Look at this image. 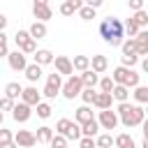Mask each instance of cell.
Segmentation results:
<instances>
[{"mask_svg": "<svg viewBox=\"0 0 148 148\" xmlns=\"http://www.w3.org/2000/svg\"><path fill=\"white\" fill-rule=\"evenodd\" d=\"M99 35L106 44L111 46H120L123 44V37H125V28H123V21L116 18V16H109L99 23Z\"/></svg>", "mask_w": 148, "mask_h": 148, "instance_id": "cell-1", "label": "cell"}, {"mask_svg": "<svg viewBox=\"0 0 148 148\" xmlns=\"http://www.w3.org/2000/svg\"><path fill=\"white\" fill-rule=\"evenodd\" d=\"M116 113H118V120H120L125 127H136V125H141L143 118H146V111H143L141 106L127 104V102H120V106H118Z\"/></svg>", "mask_w": 148, "mask_h": 148, "instance_id": "cell-2", "label": "cell"}, {"mask_svg": "<svg viewBox=\"0 0 148 148\" xmlns=\"http://www.w3.org/2000/svg\"><path fill=\"white\" fill-rule=\"evenodd\" d=\"M111 79H113L116 86H125V88H136L139 86V74L134 69H130V67H123V65L113 69Z\"/></svg>", "mask_w": 148, "mask_h": 148, "instance_id": "cell-3", "label": "cell"}, {"mask_svg": "<svg viewBox=\"0 0 148 148\" xmlns=\"http://www.w3.org/2000/svg\"><path fill=\"white\" fill-rule=\"evenodd\" d=\"M81 90H83V83H81V76H79V74H72V76L62 83V88H60V92H62L65 99H74V97H79Z\"/></svg>", "mask_w": 148, "mask_h": 148, "instance_id": "cell-4", "label": "cell"}, {"mask_svg": "<svg viewBox=\"0 0 148 148\" xmlns=\"http://www.w3.org/2000/svg\"><path fill=\"white\" fill-rule=\"evenodd\" d=\"M60 88H62V76H60L58 72H53V74H49V79H46V86H44L42 95H44V97H49V99H53V97L60 92Z\"/></svg>", "mask_w": 148, "mask_h": 148, "instance_id": "cell-5", "label": "cell"}, {"mask_svg": "<svg viewBox=\"0 0 148 148\" xmlns=\"http://www.w3.org/2000/svg\"><path fill=\"white\" fill-rule=\"evenodd\" d=\"M97 123H99V127H104V130H116V125H118V113L111 111V109H104V111H99Z\"/></svg>", "mask_w": 148, "mask_h": 148, "instance_id": "cell-6", "label": "cell"}, {"mask_svg": "<svg viewBox=\"0 0 148 148\" xmlns=\"http://www.w3.org/2000/svg\"><path fill=\"white\" fill-rule=\"evenodd\" d=\"M7 60H9V67H12L14 72H25V67H28L25 53H21L18 49H16V51H12V53L7 56Z\"/></svg>", "mask_w": 148, "mask_h": 148, "instance_id": "cell-7", "label": "cell"}, {"mask_svg": "<svg viewBox=\"0 0 148 148\" xmlns=\"http://www.w3.org/2000/svg\"><path fill=\"white\" fill-rule=\"evenodd\" d=\"M14 143L21 146V148H32V146L37 143V139H35L32 132H28V130H18V132L14 134Z\"/></svg>", "mask_w": 148, "mask_h": 148, "instance_id": "cell-8", "label": "cell"}, {"mask_svg": "<svg viewBox=\"0 0 148 148\" xmlns=\"http://www.w3.org/2000/svg\"><path fill=\"white\" fill-rule=\"evenodd\" d=\"M32 106H28L25 102H21V104H14V109H12V118L16 120V123H25V120H30V116H32V111H30Z\"/></svg>", "mask_w": 148, "mask_h": 148, "instance_id": "cell-9", "label": "cell"}, {"mask_svg": "<svg viewBox=\"0 0 148 148\" xmlns=\"http://www.w3.org/2000/svg\"><path fill=\"white\" fill-rule=\"evenodd\" d=\"M21 99H23L28 106H37V104L42 102V95H39V90H37L35 86H28V88H23V92H21Z\"/></svg>", "mask_w": 148, "mask_h": 148, "instance_id": "cell-10", "label": "cell"}, {"mask_svg": "<svg viewBox=\"0 0 148 148\" xmlns=\"http://www.w3.org/2000/svg\"><path fill=\"white\" fill-rule=\"evenodd\" d=\"M53 62H56V72L62 76V74H74V67H72V60L67 58V56H56L53 58Z\"/></svg>", "mask_w": 148, "mask_h": 148, "instance_id": "cell-11", "label": "cell"}, {"mask_svg": "<svg viewBox=\"0 0 148 148\" xmlns=\"http://www.w3.org/2000/svg\"><path fill=\"white\" fill-rule=\"evenodd\" d=\"M90 120H92V109H90L88 104L79 106V109H76V113H74V123L86 125V123H90Z\"/></svg>", "mask_w": 148, "mask_h": 148, "instance_id": "cell-12", "label": "cell"}, {"mask_svg": "<svg viewBox=\"0 0 148 148\" xmlns=\"http://www.w3.org/2000/svg\"><path fill=\"white\" fill-rule=\"evenodd\" d=\"M136 56H148V30L136 32Z\"/></svg>", "mask_w": 148, "mask_h": 148, "instance_id": "cell-13", "label": "cell"}, {"mask_svg": "<svg viewBox=\"0 0 148 148\" xmlns=\"http://www.w3.org/2000/svg\"><path fill=\"white\" fill-rule=\"evenodd\" d=\"M32 14H35V18L42 21V23H46V21L53 16V12H51L49 5H32Z\"/></svg>", "mask_w": 148, "mask_h": 148, "instance_id": "cell-14", "label": "cell"}, {"mask_svg": "<svg viewBox=\"0 0 148 148\" xmlns=\"http://www.w3.org/2000/svg\"><path fill=\"white\" fill-rule=\"evenodd\" d=\"M79 76H81V83H83V88H95V86L99 83V74H97V72H92V69H86V72H81Z\"/></svg>", "mask_w": 148, "mask_h": 148, "instance_id": "cell-15", "label": "cell"}, {"mask_svg": "<svg viewBox=\"0 0 148 148\" xmlns=\"http://www.w3.org/2000/svg\"><path fill=\"white\" fill-rule=\"evenodd\" d=\"M32 56H35V62H37L39 67H44V65H51V62H53V53H51L49 49H39V51H35Z\"/></svg>", "mask_w": 148, "mask_h": 148, "instance_id": "cell-16", "label": "cell"}, {"mask_svg": "<svg viewBox=\"0 0 148 148\" xmlns=\"http://www.w3.org/2000/svg\"><path fill=\"white\" fill-rule=\"evenodd\" d=\"M111 102H113V97H111V92H97L95 95V106L99 109V111H104V109H111Z\"/></svg>", "mask_w": 148, "mask_h": 148, "instance_id": "cell-17", "label": "cell"}, {"mask_svg": "<svg viewBox=\"0 0 148 148\" xmlns=\"http://www.w3.org/2000/svg\"><path fill=\"white\" fill-rule=\"evenodd\" d=\"M30 37L32 39H44L46 37V23H42V21H35L32 25H30Z\"/></svg>", "mask_w": 148, "mask_h": 148, "instance_id": "cell-18", "label": "cell"}, {"mask_svg": "<svg viewBox=\"0 0 148 148\" xmlns=\"http://www.w3.org/2000/svg\"><path fill=\"white\" fill-rule=\"evenodd\" d=\"M90 67H92V72H97V74L106 72V67H109V60H106V56H92V60H90Z\"/></svg>", "mask_w": 148, "mask_h": 148, "instance_id": "cell-19", "label": "cell"}, {"mask_svg": "<svg viewBox=\"0 0 148 148\" xmlns=\"http://www.w3.org/2000/svg\"><path fill=\"white\" fill-rule=\"evenodd\" d=\"M35 139H37V143H49V141L53 139V130H51L49 125H42V127H37Z\"/></svg>", "mask_w": 148, "mask_h": 148, "instance_id": "cell-20", "label": "cell"}, {"mask_svg": "<svg viewBox=\"0 0 148 148\" xmlns=\"http://www.w3.org/2000/svg\"><path fill=\"white\" fill-rule=\"evenodd\" d=\"M113 146H116V148H136L134 139H132L130 134H125V132H123V134H118V136L113 139Z\"/></svg>", "mask_w": 148, "mask_h": 148, "instance_id": "cell-21", "label": "cell"}, {"mask_svg": "<svg viewBox=\"0 0 148 148\" xmlns=\"http://www.w3.org/2000/svg\"><path fill=\"white\" fill-rule=\"evenodd\" d=\"M72 67H74L76 72H86V69H90V58H88V56H74Z\"/></svg>", "mask_w": 148, "mask_h": 148, "instance_id": "cell-22", "label": "cell"}, {"mask_svg": "<svg viewBox=\"0 0 148 148\" xmlns=\"http://www.w3.org/2000/svg\"><path fill=\"white\" fill-rule=\"evenodd\" d=\"M39 76H42V67H39L37 62H32V65H28V67H25V79H28L30 83L39 81Z\"/></svg>", "mask_w": 148, "mask_h": 148, "instance_id": "cell-23", "label": "cell"}, {"mask_svg": "<svg viewBox=\"0 0 148 148\" xmlns=\"http://www.w3.org/2000/svg\"><path fill=\"white\" fill-rule=\"evenodd\" d=\"M21 92H23V86H21V83H16V81H12V83H7V86H5V95H7L9 99L21 97Z\"/></svg>", "mask_w": 148, "mask_h": 148, "instance_id": "cell-24", "label": "cell"}, {"mask_svg": "<svg viewBox=\"0 0 148 148\" xmlns=\"http://www.w3.org/2000/svg\"><path fill=\"white\" fill-rule=\"evenodd\" d=\"M97 130H99V123L92 118L90 123H86V125H81V136H97Z\"/></svg>", "mask_w": 148, "mask_h": 148, "instance_id": "cell-25", "label": "cell"}, {"mask_svg": "<svg viewBox=\"0 0 148 148\" xmlns=\"http://www.w3.org/2000/svg\"><path fill=\"white\" fill-rule=\"evenodd\" d=\"M72 120H67V118H60L58 123H56V134H62L65 139H67V134H69V130H72Z\"/></svg>", "mask_w": 148, "mask_h": 148, "instance_id": "cell-26", "label": "cell"}, {"mask_svg": "<svg viewBox=\"0 0 148 148\" xmlns=\"http://www.w3.org/2000/svg\"><path fill=\"white\" fill-rule=\"evenodd\" d=\"M123 56H136V39L130 37V39H123Z\"/></svg>", "mask_w": 148, "mask_h": 148, "instance_id": "cell-27", "label": "cell"}, {"mask_svg": "<svg viewBox=\"0 0 148 148\" xmlns=\"http://www.w3.org/2000/svg\"><path fill=\"white\" fill-rule=\"evenodd\" d=\"M111 97L118 99V102H127V97H130V88H125V86H116V88L111 90Z\"/></svg>", "mask_w": 148, "mask_h": 148, "instance_id": "cell-28", "label": "cell"}, {"mask_svg": "<svg viewBox=\"0 0 148 148\" xmlns=\"http://www.w3.org/2000/svg\"><path fill=\"white\" fill-rule=\"evenodd\" d=\"M134 99L139 104H148V86H136L134 88Z\"/></svg>", "mask_w": 148, "mask_h": 148, "instance_id": "cell-29", "label": "cell"}, {"mask_svg": "<svg viewBox=\"0 0 148 148\" xmlns=\"http://www.w3.org/2000/svg\"><path fill=\"white\" fill-rule=\"evenodd\" d=\"M132 21H134V23L139 25V30H141L143 25H148V12H146V9H139V12H134Z\"/></svg>", "mask_w": 148, "mask_h": 148, "instance_id": "cell-30", "label": "cell"}, {"mask_svg": "<svg viewBox=\"0 0 148 148\" xmlns=\"http://www.w3.org/2000/svg\"><path fill=\"white\" fill-rule=\"evenodd\" d=\"M76 14H79V16L83 18V21H92V18L97 16V9H92V7H88V5H83V7H81V9L76 12Z\"/></svg>", "mask_w": 148, "mask_h": 148, "instance_id": "cell-31", "label": "cell"}, {"mask_svg": "<svg viewBox=\"0 0 148 148\" xmlns=\"http://www.w3.org/2000/svg\"><path fill=\"white\" fill-rule=\"evenodd\" d=\"M95 143H97V148H111L113 146V136L111 134H99L95 139Z\"/></svg>", "mask_w": 148, "mask_h": 148, "instance_id": "cell-32", "label": "cell"}, {"mask_svg": "<svg viewBox=\"0 0 148 148\" xmlns=\"http://www.w3.org/2000/svg\"><path fill=\"white\" fill-rule=\"evenodd\" d=\"M99 88H102V92H111V90L116 88V83H113L111 76H102V79H99Z\"/></svg>", "mask_w": 148, "mask_h": 148, "instance_id": "cell-33", "label": "cell"}, {"mask_svg": "<svg viewBox=\"0 0 148 148\" xmlns=\"http://www.w3.org/2000/svg\"><path fill=\"white\" fill-rule=\"evenodd\" d=\"M51 111H53V109H51V104H46V102H39V104H37V116H39V118H44V120H46V118L51 116Z\"/></svg>", "mask_w": 148, "mask_h": 148, "instance_id": "cell-34", "label": "cell"}, {"mask_svg": "<svg viewBox=\"0 0 148 148\" xmlns=\"http://www.w3.org/2000/svg\"><path fill=\"white\" fill-rule=\"evenodd\" d=\"M123 28H125V32H127L130 37H136V32H139V25H136L132 18H127V21L123 23Z\"/></svg>", "mask_w": 148, "mask_h": 148, "instance_id": "cell-35", "label": "cell"}, {"mask_svg": "<svg viewBox=\"0 0 148 148\" xmlns=\"http://www.w3.org/2000/svg\"><path fill=\"white\" fill-rule=\"evenodd\" d=\"M18 51H21V53H25V56H28V53H35V51H37V44H35V39L30 37L25 44H21V46H18Z\"/></svg>", "mask_w": 148, "mask_h": 148, "instance_id": "cell-36", "label": "cell"}, {"mask_svg": "<svg viewBox=\"0 0 148 148\" xmlns=\"http://www.w3.org/2000/svg\"><path fill=\"white\" fill-rule=\"evenodd\" d=\"M95 95H97V92H95L92 88H83V90H81V99H83V104H92V102H95Z\"/></svg>", "mask_w": 148, "mask_h": 148, "instance_id": "cell-37", "label": "cell"}, {"mask_svg": "<svg viewBox=\"0 0 148 148\" xmlns=\"http://www.w3.org/2000/svg\"><path fill=\"white\" fill-rule=\"evenodd\" d=\"M49 143H51V148H67V139L62 134H53V139Z\"/></svg>", "mask_w": 148, "mask_h": 148, "instance_id": "cell-38", "label": "cell"}, {"mask_svg": "<svg viewBox=\"0 0 148 148\" xmlns=\"http://www.w3.org/2000/svg\"><path fill=\"white\" fill-rule=\"evenodd\" d=\"M28 39H30V32H28V30H16V35H14V42H16V46L25 44Z\"/></svg>", "mask_w": 148, "mask_h": 148, "instance_id": "cell-39", "label": "cell"}, {"mask_svg": "<svg viewBox=\"0 0 148 148\" xmlns=\"http://www.w3.org/2000/svg\"><path fill=\"white\" fill-rule=\"evenodd\" d=\"M120 62H123V67H134L136 62H139V56H120Z\"/></svg>", "mask_w": 148, "mask_h": 148, "instance_id": "cell-40", "label": "cell"}, {"mask_svg": "<svg viewBox=\"0 0 148 148\" xmlns=\"http://www.w3.org/2000/svg\"><path fill=\"white\" fill-rule=\"evenodd\" d=\"M79 148H97V143H95L92 136H81L79 139Z\"/></svg>", "mask_w": 148, "mask_h": 148, "instance_id": "cell-41", "label": "cell"}, {"mask_svg": "<svg viewBox=\"0 0 148 148\" xmlns=\"http://www.w3.org/2000/svg\"><path fill=\"white\" fill-rule=\"evenodd\" d=\"M9 56V49H7V35L0 32V58H7Z\"/></svg>", "mask_w": 148, "mask_h": 148, "instance_id": "cell-42", "label": "cell"}, {"mask_svg": "<svg viewBox=\"0 0 148 148\" xmlns=\"http://www.w3.org/2000/svg\"><path fill=\"white\" fill-rule=\"evenodd\" d=\"M67 139H74V141H79V139H81V125H79V123H74V125H72V130H69Z\"/></svg>", "mask_w": 148, "mask_h": 148, "instance_id": "cell-43", "label": "cell"}, {"mask_svg": "<svg viewBox=\"0 0 148 148\" xmlns=\"http://www.w3.org/2000/svg\"><path fill=\"white\" fill-rule=\"evenodd\" d=\"M12 109H14V99H9L7 95L0 97V111H12Z\"/></svg>", "mask_w": 148, "mask_h": 148, "instance_id": "cell-44", "label": "cell"}, {"mask_svg": "<svg viewBox=\"0 0 148 148\" xmlns=\"http://www.w3.org/2000/svg\"><path fill=\"white\" fill-rule=\"evenodd\" d=\"M60 14H62V16H72V14H76V9H74V7L65 0V2L60 5Z\"/></svg>", "mask_w": 148, "mask_h": 148, "instance_id": "cell-45", "label": "cell"}, {"mask_svg": "<svg viewBox=\"0 0 148 148\" xmlns=\"http://www.w3.org/2000/svg\"><path fill=\"white\" fill-rule=\"evenodd\" d=\"M9 141H12V132L5 130V127H0V146H5V143H9Z\"/></svg>", "mask_w": 148, "mask_h": 148, "instance_id": "cell-46", "label": "cell"}, {"mask_svg": "<svg viewBox=\"0 0 148 148\" xmlns=\"http://www.w3.org/2000/svg\"><path fill=\"white\" fill-rule=\"evenodd\" d=\"M127 7L132 12H139V9H143V0H127Z\"/></svg>", "mask_w": 148, "mask_h": 148, "instance_id": "cell-47", "label": "cell"}, {"mask_svg": "<svg viewBox=\"0 0 148 148\" xmlns=\"http://www.w3.org/2000/svg\"><path fill=\"white\" fill-rule=\"evenodd\" d=\"M102 2H104V0H83V5H88V7H92V9H99Z\"/></svg>", "mask_w": 148, "mask_h": 148, "instance_id": "cell-48", "label": "cell"}, {"mask_svg": "<svg viewBox=\"0 0 148 148\" xmlns=\"http://www.w3.org/2000/svg\"><path fill=\"white\" fill-rule=\"evenodd\" d=\"M141 132H143V139L148 141V118H143V123H141Z\"/></svg>", "mask_w": 148, "mask_h": 148, "instance_id": "cell-49", "label": "cell"}, {"mask_svg": "<svg viewBox=\"0 0 148 148\" xmlns=\"http://www.w3.org/2000/svg\"><path fill=\"white\" fill-rule=\"evenodd\" d=\"M67 2H69V5H72V7L76 9V12H79V9L83 7V0H67Z\"/></svg>", "mask_w": 148, "mask_h": 148, "instance_id": "cell-50", "label": "cell"}, {"mask_svg": "<svg viewBox=\"0 0 148 148\" xmlns=\"http://www.w3.org/2000/svg\"><path fill=\"white\" fill-rule=\"evenodd\" d=\"M5 28H7V16L0 14V32H5Z\"/></svg>", "mask_w": 148, "mask_h": 148, "instance_id": "cell-51", "label": "cell"}, {"mask_svg": "<svg viewBox=\"0 0 148 148\" xmlns=\"http://www.w3.org/2000/svg\"><path fill=\"white\" fill-rule=\"evenodd\" d=\"M141 69H143V72H146V74H148V56H146V58H143V60H141Z\"/></svg>", "mask_w": 148, "mask_h": 148, "instance_id": "cell-52", "label": "cell"}, {"mask_svg": "<svg viewBox=\"0 0 148 148\" xmlns=\"http://www.w3.org/2000/svg\"><path fill=\"white\" fill-rule=\"evenodd\" d=\"M0 148H16V143H14V141H9V143H5V146H0Z\"/></svg>", "mask_w": 148, "mask_h": 148, "instance_id": "cell-53", "label": "cell"}, {"mask_svg": "<svg viewBox=\"0 0 148 148\" xmlns=\"http://www.w3.org/2000/svg\"><path fill=\"white\" fill-rule=\"evenodd\" d=\"M32 5H49V0H35Z\"/></svg>", "mask_w": 148, "mask_h": 148, "instance_id": "cell-54", "label": "cell"}, {"mask_svg": "<svg viewBox=\"0 0 148 148\" xmlns=\"http://www.w3.org/2000/svg\"><path fill=\"white\" fill-rule=\"evenodd\" d=\"M141 148H148V141H146V139H143V143H141Z\"/></svg>", "mask_w": 148, "mask_h": 148, "instance_id": "cell-55", "label": "cell"}, {"mask_svg": "<svg viewBox=\"0 0 148 148\" xmlns=\"http://www.w3.org/2000/svg\"><path fill=\"white\" fill-rule=\"evenodd\" d=\"M2 120H5V116H2V111H0V127H2Z\"/></svg>", "mask_w": 148, "mask_h": 148, "instance_id": "cell-56", "label": "cell"}, {"mask_svg": "<svg viewBox=\"0 0 148 148\" xmlns=\"http://www.w3.org/2000/svg\"><path fill=\"white\" fill-rule=\"evenodd\" d=\"M143 111H146V113H148V104H146V109H143Z\"/></svg>", "mask_w": 148, "mask_h": 148, "instance_id": "cell-57", "label": "cell"}]
</instances>
